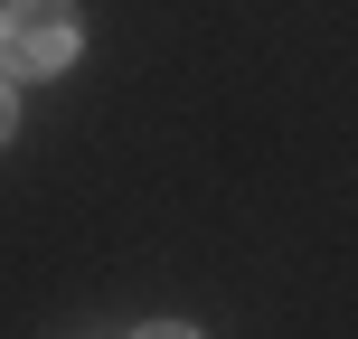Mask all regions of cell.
<instances>
[{
    "label": "cell",
    "instance_id": "cell-1",
    "mask_svg": "<svg viewBox=\"0 0 358 339\" xmlns=\"http://www.w3.org/2000/svg\"><path fill=\"white\" fill-rule=\"evenodd\" d=\"M76 48H85V29L66 0H10L0 10V75H57L76 66Z\"/></svg>",
    "mask_w": 358,
    "mask_h": 339
},
{
    "label": "cell",
    "instance_id": "cell-2",
    "mask_svg": "<svg viewBox=\"0 0 358 339\" xmlns=\"http://www.w3.org/2000/svg\"><path fill=\"white\" fill-rule=\"evenodd\" d=\"M19 132V104H10V75H0V142Z\"/></svg>",
    "mask_w": 358,
    "mask_h": 339
},
{
    "label": "cell",
    "instance_id": "cell-3",
    "mask_svg": "<svg viewBox=\"0 0 358 339\" xmlns=\"http://www.w3.org/2000/svg\"><path fill=\"white\" fill-rule=\"evenodd\" d=\"M142 339H198V330H189V321H151Z\"/></svg>",
    "mask_w": 358,
    "mask_h": 339
}]
</instances>
